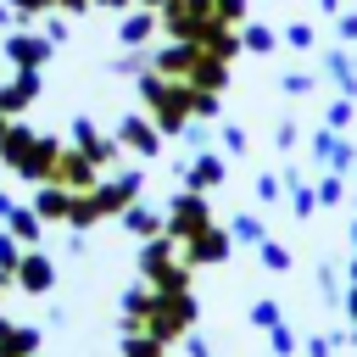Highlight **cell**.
<instances>
[{
	"instance_id": "cell-7",
	"label": "cell",
	"mask_w": 357,
	"mask_h": 357,
	"mask_svg": "<svg viewBox=\"0 0 357 357\" xmlns=\"http://www.w3.org/2000/svg\"><path fill=\"white\" fill-rule=\"evenodd\" d=\"M117 139H123L128 151H139V156H156V145H162V139H156V128H151L145 117H128V123L117 128Z\"/></svg>"
},
{
	"instance_id": "cell-10",
	"label": "cell",
	"mask_w": 357,
	"mask_h": 357,
	"mask_svg": "<svg viewBox=\"0 0 357 357\" xmlns=\"http://www.w3.org/2000/svg\"><path fill=\"white\" fill-rule=\"evenodd\" d=\"M229 234H234L240 245H262V240H268V229H262V218H257V212H234Z\"/></svg>"
},
{
	"instance_id": "cell-12",
	"label": "cell",
	"mask_w": 357,
	"mask_h": 357,
	"mask_svg": "<svg viewBox=\"0 0 357 357\" xmlns=\"http://www.w3.org/2000/svg\"><path fill=\"white\" fill-rule=\"evenodd\" d=\"M268 346H273V357H296V351H301V340H296L290 324H273V329H268Z\"/></svg>"
},
{
	"instance_id": "cell-11",
	"label": "cell",
	"mask_w": 357,
	"mask_h": 357,
	"mask_svg": "<svg viewBox=\"0 0 357 357\" xmlns=\"http://www.w3.org/2000/svg\"><path fill=\"white\" fill-rule=\"evenodd\" d=\"M290 206H296V218H312L318 212V190H307L296 173H290Z\"/></svg>"
},
{
	"instance_id": "cell-1",
	"label": "cell",
	"mask_w": 357,
	"mask_h": 357,
	"mask_svg": "<svg viewBox=\"0 0 357 357\" xmlns=\"http://www.w3.org/2000/svg\"><path fill=\"white\" fill-rule=\"evenodd\" d=\"M167 229L173 234H201V229H212V212H206V195H195V190H184L173 206H167Z\"/></svg>"
},
{
	"instance_id": "cell-25",
	"label": "cell",
	"mask_w": 357,
	"mask_h": 357,
	"mask_svg": "<svg viewBox=\"0 0 357 357\" xmlns=\"http://www.w3.org/2000/svg\"><path fill=\"white\" fill-rule=\"evenodd\" d=\"M6 284H11V279H6V273H0V290H6Z\"/></svg>"
},
{
	"instance_id": "cell-13",
	"label": "cell",
	"mask_w": 357,
	"mask_h": 357,
	"mask_svg": "<svg viewBox=\"0 0 357 357\" xmlns=\"http://www.w3.org/2000/svg\"><path fill=\"white\" fill-rule=\"evenodd\" d=\"M257 251H262V268H268V273H290V251H284L279 240H262Z\"/></svg>"
},
{
	"instance_id": "cell-6",
	"label": "cell",
	"mask_w": 357,
	"mask_h": 357,
	"mask_svg": "<svg viewBox=\"0 0 357 357\" xmlns=\"http://www.w3.org/2000/svg\"><path fill=\"white\" fill-rule=\"evenodd\" d=\"M184 184H190L195 195H206L212 184H223V156H212V151H201V156L190 162V173H184Z\"/></svg>"
},
{
	"instance_id": "cell-5",
	"label": "cell",
	"mask_w": 357,
	"mask_h": 357,
	"mask_svg": "<svg viewBox=\"0 0 357 357\" xmlns=\"http://www.w3.org/2000/svg\"><path fill=\"white\" fill-rule=\"evenodd\" d=\"M6 56H11L22 73H39V67H45V56H50V45H45V39H33V33H11Z\"/></svg>"
},
{
	"instance_id": "cell-3",
	"label": "cell",
	"mask_w": 357,
	"mask_h": 357,
	"mask_svg": "<svg viewBox=\"0 0 357 357\" xmlns=\"http://www.w3.org/2000/svg\"><path fill=\"white\" fill-rule=\"evenodd\" d=\"M229 245H234V234L212 223V229L190 234V262H223V257H229Z\"/></svg>"
},
{
	"instance_id": "cell-17",
	"label": "cell",
	"mask_w": 357,
	"mask_h": 357,
	"mask_svg": "<svg viewBox=\"0 0 357 357\" xmlns=\"http://www.w3.org/2000/svg\"><path fill=\"white\" fill-rule=\"evenodd\" d=\"M324 123H329V128H346V123H351V100H335V106H329V117H324Z\"/></svg>"
},
{
	"instance_id": "cell-20",
	"label": "cell",
	"mask_w": 357,
	"mask_h": 357,
	"mask_svg": "<svg viewBox=\"0 0 357 357\" xmlns=\"http://www.w3.org/2000/svg\"><path fill=\"white\" fill-rule=\"evenodd\" d=\"M245 45H251V50H268L273 33H268V28H245Z\"/></svg>"
},
{
	"instance_id": "cell-2",
	"label": "cell",
	"mask_w": 357,
	"mask_h": 357,
	"mask_svg": "<svg viewBox=\"0 0 357 357\" xmlns=\"http://www.w3.org/2000/svg\"><path fill=\"white\" fill-rule=\"evenodd\" d=\"M11 284H22L28 296H45V290L56 284V262H50L45 251H22V262H17V273H11Z\"/></svg>"
},
{
	"instance_id": "cell-14",
	"label": "cell",
	"mask_w": 357,
	"mask_h": 357,
	"mask_svg": "<svg viewBox=\"0 0 357 357\" xmlns=\"http://www.w3.org/2000/svg\"><path fill=\"white\" fill-rule=\"evenodd\" d=\"M251 324H257V329H273V324H284V307L262 296V301H251Z\"/></svg>"
},
{
	"instance_id": "cell-23",
	"label": "cell",
	"mask_w": 357,
	"mask_h": 357,
	"mask_svg": "<svg viewBox=\"0 0 357 357\" xmlns=\"http://www.w3.org/2000/svg\"><path fill=\"white\" fill-rule=\"evenodd\" d=\"M190 357H212V346H206L201 335H190Z\"/></svg>"
},
{
	"instance_id": "cell-21",
	"label": "cell",
	"mask_w": 357,
	"mask_h": 357,
	"mask_svg": "<svg viewBox=\"0 0 357 357\" xmlns=\"http://www.w3.org/2000/svg\"><path fill=\"white\" fill-rule=\"evenodd\" d=\"M318 290H324V301H335V268H329V262L318 268Z\"/></svg>"
},
{
	"instance_id": "cell-15",
	"label": "cell",
	"mask_w": 357,
	"mask_h": 357,
	"mask_svg": "<svg viewBox=\"0 0 357 357\" xmlns=\"http://www.w3.org/2000/svg\"><path fill=\"white\" fill-rule=\"evenodd\" d=\"M17 262H22V245H17V234H0V273L11 279V273H17Z\"/></svg>"
},
{
	"instance_id": "cell-18",
	"label": "cell",
	"mask_w": 357,
	"mask_h": 357,
	"mask_svg": "<svg viewBox=\"0 0 357 357\" xmlns=\"http://www.w3.org/2000/svg\"><path fill=\"white\" fill-rule=\"evenodd\" d=\"M223 151H229V156H240V151H245V128H234V123H229V128H223Z\"/></svg>"
},
{
	"instance_id": "cell-19",
	"label": "cell",
	"mask_w": 357,
	"mask_h": 357,
	"mask_svg": "<svg viewBox=\"0 0 357 357\" xmlns=\"http://www.w3.org/2000/svg\"><path fill=\"white\" fill-rule=\"evenodd\" d=\"M279 190H284L279 173H262V178H257V195H262V201H279Z\"/></svg>"
},
{
	"instance_id": "cell-4",
	"label": "cell",
	"mask_w": 357,
	"mask_h": 357,
	"mask_svg": "<svg viewBox=\"0 0 357 357\" xmlns=\"http://www.w3.org/2000/svg\"><path fill=\"white\" fill-rule=\"evenodd\" d=\"M312 156H318V162H324L329 173H346V167H351V145H346V139H340V134H335L329 123H324V134L312 139Z\"/></svg>"
},
{
	"instance_id": "cell-24",
	"label": "cell",
	"mask_w": 357,
	"mask_h": 357,
	"mask_svg": "<svg viewBox=\"0 0 357 357\" xmlns=\"http://www.w3.org/2000/svg\"><path fill=\"white\" fill-rule=\"evenodd\" d=\"M100 6H128V0H100Z\"/></svg>"
},
{
	"instance_id": "cell-9",
	"label": "cell",
	"mask_w": 357,
	"mask_h": 357,
	"mask_svg": "<svg viewBox=\"0 0 357 357\" xmlns=\"http://www.w3.org/2000/svg\"><path fill=\"white\" fill-rule=\"evenodd\" d=\"M123 223H128V234H139V240H156V229H162V218L151 212V206H123Z\"/></svg>"
},
{
	"instance_id": "cell-8",
	"label": "cell",
	"mask_w": 357,
	"mask_h": 357,
	"mask_svg": "<svg viewBox=\"0 0 357 357\" xmlns=\"http://www.w3.org/2000/svg\"><path fill=\"white\" fill-rule=\"evenodd\" d=\"M6 229H11L22 245H39V234H45V218H39L33 206H11V212H6Z\"/></svg>"
},
{
	"instance_id": "cell-16",
	"label": "cell",
	"mask_w": 357,
	"mask_h": 357,
	"mask_svg": "<svg viewBox=\"0 0 357 357\" xmlns=\"http://www.w3.org/2000/svg\"><path fill=\"white\" fill-rule=\"evenodd\" d=\"M340 195H346V190H340V173H329V178L318 184V201H324V206H335Z\"/></svg>"
},
{
	"instance_id": "cell-22",
	"label": "cell",
	"mask_w": 357,
	"mask_h": 357,
	"mask_svg": "<svg viewBox=\"0 0 357 357\" xmlns=\"http://www.w3.org/2000/svg\"><path fill=\"white\" fill-rule=\"evenodd\" d=\"M307 357H329V335H312L307 340Z\"/></svg>"
}]
</instances>
